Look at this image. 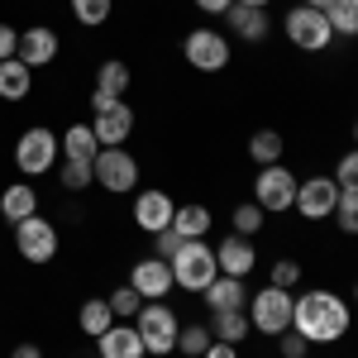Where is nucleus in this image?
Listing matches in <instances>:
<instances>
[{"label":"nucleus","instance_id":"412c9836","mask_svg":"<svg viewBox=\"0 0 358 358\" xmlns=\"http://www.w3.org/2000/svg\"><path fill=\"white\" fill-rule=\"evenodd\" d=\"M62 138V158H72V163H96V153H101V143H96V129L91 124H72Z\"/></svg>","mask_w":358,"mask_h":358},{"label":"nucleus","instance_id":"bb28decb","mask_svg":"<svg viewBox=\"0 0 358 358\" xmlns=\"http://www.w3.org/2000/svg\"><path fill=\"white\" fill-rule=\"evenodd\" d=\"M325 20H330L334 38L344 34V38H358V0H330L325 5Z\"/></svg>","mask_w":358,"mask_h":358},{"label":"nucleus","instance_id":"79ce46f5","mask_svg":"<svg viewBox=\"0 0 358 358\" xmlns=\"http://www.w3.org/2000/svg\"><path fill=\"white\" fill-rule=\"evenodd\" d=\"M10 358H43V349H38V344H15Z\"/></svg>","mask_w":358,"mask_h":358},{"label":"nucleus","instance_id":"c756f323","mask_svg":"<svg viewBox=\"0 0 358 358\" xmlns=\"http://www.w3.org/2000/svg\"><path fill=\"white\" fill-rule=\"evenodd\" d=\"M110 10H115V0H72V15H77V24H86V29H101L110 20Z\"/></svg>","mask_w":358,"mask_h":358},{"label":"nucleus","instance_id":"aec40b11","mask_svg":"<svg viewBox=\"0 0 358 358\" xmlns=\"http://www.w3.org/2000/svg\"><path fill=\"white\" fill-rule=\"evenodd\" d=\"M229 29H234L244 43H263V38H268V10H253V5H229Z\"/></svg>","mask_w":358,"mask_h":358},{"label":"nucleus","instance_id":"9d476101","mask_svg":"<svg viewBox=\"0 0 358 358\" xmlns=\"http://www.w3.org/2000/svg\"><path fill=\"white\" fill-rule=\"evenodd\" d=\"M15 248H20V258L24 263H53L57 258V229L53 220H43V215H29V220L15 224Z\"/></svg>","mask_w":358,"mask_h":358},{"label":"nucleus","instance_id":"f3484780","mask_svg":"<svg viewBox=\"0 0 358 358\" xmlns=\"http://www.w3.org/2000/svg\"><path fill=\"white\" fill-rule=\"evenodd\" d=\"M96 354L101 358H148V349H143V339H138L134 325H120V320H115L110 330L96 339Z\"/></svg>","mask_w":358,"mask_h":358},{"label":"nucleus","instance_id":"7ed1b4c3","mask_svg":"<svg viewBox=\"0 0 358 358\" xmlns=\"http://www.w3.org/2000/svg\"><path fill=\"white\" fill-rule=\"evenodd\" d=\"M134 330H138V339H143V349H148V354L163 358V354H172V349H177L182 320L172 315V306H163V301H143V310L134 315Z\"/></svg>","mask_w":358,"mask_h":358},{"label":"nucleus","instance_id":"7c9ffc66","mask_svg":"<svg viewBox=\"0 0 358 358\" xmlns=\"http://www.w3.org/2000/svg\"><path fill=\"white\" fill-rule=\"evenodd\" d=\"M263 224H268V210H263L258 201H244V206L234 210V234H244V239H253Z\"/></svg>","mask_w":358,"mask_h":358},{"label":"nucleus","instance_id":"b1692460","mask_svg":"<svg viewBox=\"0 0 358 358\" xmlns=\"http://www.w3.org/2000/svg\"><path fill=\"white\" fill-rule=\"evenodd\" d=\"M77 325H82V334H91V339H101V334L115 325V310L106 296H91V301L77 310Z\"/></svg>","mask_w":358,"mask_h":358},{"label":"nucleus","instance_id":"a211bd4d","mask_svg":"<svg viewBox=\"0 0 358 358\" xmlns=\"http://www.w3.org/2000/svg\"><path fill=\"white\" fill-rule=\"evenodd\" d=\"M29 215H38V192L29 187V182H10L5 192H0V220L20 224Z\"/></svg>","mask_w":358,"mask_h":358},{"label":"nucleus","instance_id":"5701e85b","mask_svg":"<svg viewBox=\"0 0 358 358\" xmlns=\"http://www.w3.org/2000/svg\"><path fill=\"white\" fill-rule=\"evenodd\" d=\"M248 310H210V334L224 339V344H244L248 339Z\"/></svg>","mask_w":358,"mask_h":358},{"label":"nucleus","instance_id":"49530a36","mask_svg":"<svg viewBox=\"0 0 358 358\" xmlns=\"http://www.w3.org/2000/svg\"><path fill=\"white\" fill-rule=\"evenodd\" d=\"M354 301H358V287H354Z\"/></svg>","mask_w":358,"mask_h":358},{"label":"nucleus","instance_id":"ea45409f","mask_svg":"<svg viewBox=\"0 0 358 358\" xmlns=\"http://www.w3.org/2000/svg\"><path fill=\"white\" fill-rule=\"evenodd\" d=\"M196 10H201V15H229V5H234V0H192Z\"/></svg>","mask_w":358,"mask_h":358},{"label":"nucleus","instance_id":"f8f14e48","mask_svg":"<svg viewBox=\"0 0 358 358\" xmlns=\"http://www.w3.org/2000/svg\"><path fill=\"white\" fill-rule=\"evenodd\" d=\"M334 201H339V182L334 177H306L296 187V206L292 210H301V220H330Z\"/></svg>","mask_w":358,"mask_h":358},{"label":"nucleus","instance_id":"72a5a7b5","mask_svg":"<svg viewBox=\"0 0 358 358\" xmlns=\"http://www.w3.org/2000/svg\"><path fill=\"white\" fill-rule=\"evenodd\" d=\"M334 224L344 234H358V192H339V201H334Z\"/></svg>","mask_w":358,"mask_h":358},{"label":"nucleus","instance_id":"2eb2a0df","mask_svg":"<svg viewBox=\"0 0 358 358\" xmlns=\"http://www.w3.org/2000/svg\"><path fill=\"white\" fill-rule=\"evenodd\" d=\"M57 29H48V24H34V29H20V62L24 67H48L57 57Z\"/></svg>","mask_w":358,"mask_h":358},{"label":"nucleus","instance_id":"1a4fd4ad","mask_svg":"<svg viewBox=\"0 0 358 358\" xmlns=\"http://www.w3.org/2000/svg\"><path fill=\"white\" fill-rule=\"evenodd\" d=\"M91 172H96V187H106L110 196H124L138 187V163H134V153H124V148H101Z\"/></svg>","mask_w":358,"mask_h":358},{"label":"nucleus","instance_id":"0eeeda50","mask_svg":"<svg viewBox=\"0 0 358 358\" xmlns=\"http://www.w3.org/2000/svg\"><path fill=\"white\" fill-rule=\"evenodd\" d=\"M91 129H96V143L101 148H120L124 138L134 134V110L124 101H110V96H96L91 91Z\"/></svg>","mask_w":358,"mask_h":358},{"label":"nucleus","instance_id":"58836bf2","mask_svg":"<svg viewBox=\"0 0 358 358\" xmlns=\"http://www.w3.org/2000/svg\"><path fill=\"white\" fill-rule=\"evenodd\" d=\"M5 57H20V29H10V24H0V62Z\"/></svg>","mask_w":358,"mask_h":358},{"label":"nucleus","instance_id":"473e14b6","mask_svg":"<svg viewBox=\"0 0 358 358\" xmlns=\"http://www.w3.org/2000/svg\"><path fill=\"white\" fill-rule=\"evenodd\" d=\"M57 182H62L67 192H86V187L96 182V172H91V163H72V158H62V172H57Z\"/></svg>","mask_w":358,"mask_h":358},{"label":"nucleus","instance_id":"f03ea898","mask_svg":"<svg viewBox=\"0 0 358 358\" xmlns=\"http://www.w3.org/2000/svg\"><path fill=\"white\" fill-rule=\"evenodd\" d=\"M172 263V282L182 292H206L215 277H220V263H215V248L206 239H182V248L167 258Z\"/></svg>","mask_w":358,"mask_h":358},{"label":"nucleus","instance_id":"6e6552de","mask_svg":"<svg viewBox=\"0 0 358 358\" xmlns=\"http://www.w3.org/2000/svg\"><path fill=\"white\" fill-rule=\"evenodd\" d=\"M296 177L287 172L282 163H273V167H258V182H253V201L268 210V215H282V210H292L296 206Z\"/></svg>","mask_w":358,"mask_h":358},{"label":"nucleus","instance_id":"393cba45","mask_svg":"<svg viewBox=\"0 0 358 358\" xmlns=\"http://www.w3.org/2000/svg\"><path fill=\"white\" fill-rule=\"evenodd\" d=\"M124 91H129V67L110 57V62H101V72H96V96H110V101H124Z\"/></svg>","mask_w":358,"mask_h":358},{"label":"nucleus","instance_id":"4c0bfd02","mask_svg":"<svg viewBox=\"0 0 358 358\" xmlns=\"http://www.w3.org/2000/svg\"><path fill=\"white\" fill-rule=\"evenodd\" d=\"M277 349H282V358H306V334H296V330L277 334Z\"/></svg>","mask_w":358,"mask_h":358},{"label":"nucleus","instance_id":"423d86ee","mask_svg":"<svg viewBox=\"0 0 358 358\" xmlns=\"http://www.w3.org/2000/svg\"><path fill=\"white\" fill-rule=\"evenodd\" d=\"M282 29H287V38H292L301 53H325L334 43V29H330V20H325V10H310V5H292L287 20H282Z\"/></svg>","mask_w":358,"mask_h":358},{"label":"nucleus","instance_id":"a19ab883","mask_svg":"<svg viewBox=\"0 0 358 358\" xmlns=\"http://www.w3.org/2000/svg\"><path fill=\"white\" fill-rule=\"evenodd\" d=\"M201 358H239V344H224V339H215V344H210Z\"/></svg>","mask_w":358,"mask_h":358},{"label":"nucleus","instance_id":"f257e3e1","mask_svg":"<svg viewBox=\"0 0 358 358\" xmlns=\"http://www.w3.org/2000/svg\"><path fill=\"white\" fill-rule=\"evenodd\" d=\"M349 306L339 301L334 292H306L292 306V330L306 334V344H334L349 334Z\"/></svg>","mask_w":358,"mask_h":358},{"label":"nucleus","instance_id":"c9c22d12","mask_svg":"<svg viewBox=\"0 0 358 358\" xmlns=\"http://www.w3.org/2000/svg\"><path fill=\"white\" fill-rule=\"evenodd\" d=\"M301 282V263H292V258H282V263H273V287H296Z\"/></svg>","mask_w":358,"mask_h":358},{"label":"nucleus","instance_id":"2f4dec72","mask_svg":"<svg viewBox=\"0 0 358 358\" xmlns=\"http://www.w3.org/2000/svg\"><path fill=\"white\" fill-rule=\"evenodd\" d=\"M106 301H110V310H115V320H134L138 310H143V296H138L134 287H129V282H124V287H115L110 296H106Z\"/></svg>","mask_w":358,"mask_h":358},{"label":"nucleus","instance_id":"9b49d317","mask_svg":"<svg viewBox=\"0 0 358 358\" xmlns=\"http://www.w3.org/2000/svg\"><path fill=\"white\" fill-rule=\"evenodd\" d=\"M182 57L196 72H220V67H229V38L220 29H192L182 43Z\"/></svg>","mask_w":358,"mask_h":358},{"label":"nucleus","instance_id":"c85d7f7f","mask_svg":"<svg viewBox=\"0 0 358 358\" xmlns=\"http://www.w3.org/2000/svg\"><path fill=\"white\" fill-rule=\"evenodd\" d=\"M215 344V334H210V325H182V334H177V349L187 358H201L206 349Z\"/></svg>","mask_w":358,"mask_h":358},{"label":"nucleus","instance_id":"37998d69","mask_svg":"<svg viewBox=\"0 0 358 358\" xmlns=\"http://www.w3.org/2000/svg\"><path fill=\"white\" fill-rule=\"evenodd\" d=\"M234 5H253V10H268L273 0H234Z\"/></svg>","mask_w":358,"mask_h":358},{"label":"nucleus","instance_id":"4468645a","mask_svg":"<svg viewBox=\"0 0 358 358\" xmlns=\"http://www.w3.org/2000/svg\"><path fill=\"white\" fill-rule=\"evenodd\" d=\"M172 215H177V201L167 192H138L134 196V224L143 234H163L167 224H172Z\"/></svg>","mask_w":358,"mask_h":358},{"label":"nucleus","instance_id":"a878e982","mask_svg":"<svg viewBox=\"0 0 358 358\" xmlns=\"http://www.w3.org/2000/svg\"><path fill=\"white\" fill-rule=\"evenodd\" d=\"M172 229H177L182 239H206V234H210V210H206V206H177Z\"/></svg>","mask_w":358,"mask_h":358},{"label":"nucleus","instance_id":"a18cd8bd","mask_svg":"<svg viewBox=\"0 0 358 358\" xmlns=\"http://www.w3.org/2000/svg\"><path fill=\"white\" fill-rule=\"evenodd\" d=\"M354 143H358V124H354Z\"/></svg>","mask_w":358,"mask_h":358},{"label":"nucleus","instance_id":"20e7f679","mask_svg":"<svg viewBox=\"0 0 358 358\" xmlns=\"http://www.w3.org/2000/svg\"><path fill=\"white\" fill-rule=\"evenodd\" d=\"M292 306H296V296L287 292V287H263V292H253L248 296V325L263 334H287L292 330Z\"/></svg>","mask_w":358,"mask_h":358},{"label":"nucleus","instance_id":"dca6fc26","mask_svg":"<svg viewBox=\"0 0 358 358\" xmlns=\"http://www.w3.org/2000/svg\"><path fill=\"white\" fill-rule=\"evenodd\" d=\"M215 263H220L224 277H248L258 268V253H253V244H248L244 234H224L220 244H215Z\"/></svg>","mask_w":358,"mask_h":358},{"label":"nucleus","instance_id":"6ab92c4d","mask_svg":"<svg viewBox=\"0 0 358 358\" xmlns=\"http://www.w3.org/2000/svg\"><path fill=\"white\" fill-rule=\"evenodd\" d=\"M206 306L210 310H244L248 306V292H244V277H215L210 287H206Z\"/></svg>","mask_w":358,"mask_h":358},{"label":"nucleus","instance_id":"e433bc0d","mask_svg":"<svg viewBox=\"0 0 358 358\" xmlns=\"http://www.w3.org/2000/svg\"><path fill=\"white\" fill-rule=\"evenodd\" d=\"M153 248H158V253H153V258H172V253H177V248H182V234H177V229H172V224H167L163 234H153Z\"/></svg>","mask_w":358,"mask_h":358},{"label":"nucleus","instance_id":"c03bdc74","mask_svg":"<svg viewBox=\"0 0 358 358\" xmlns=\"http://www.w3.org/2000/svg\"><path fill=\"white\" fill-rule=\"evenodd\" d=\"M296 5H310V10H325L330 0H296Z\"/></svg>","mask_w":358,"mask_h":358},{"label":"nucleus","instance_id":"cd10ccee","mask_svg":"<svg viewBox=\"0 0 358 358\" xmlns=\"http://www.w3.org/2000/svg\"><path fill=\"white\" fill-rule=\"evenodd\" d=\"M248 158H253L258 167L282 163V134H277V129H258V134L248 138Z\"/></svg>","mask_w":358,"mask_h":358},{"label":"nucleus","instance_id":"ddd939ff","mask_svg":"<svg viewBox=\"0 0 358 358\" xmlns=\"http://www.w3.org/2000/svg\"><path fill=\"white\" fill-rule=\"evenodd\" d=\"M129 287H134L143 301H158L167 296L177 282H172V263L167 258H138L134 268H129Z\"/></svg>","mask_w":358,"mask_h":358},{"label":"nucleus","instance_id":"4be33fe9","mask_svg":"<svg viewBox=\"0 0 358 358\" xmlns=\"http://www.w3.org/2000/svg\"><path fill=\"white\" fill-rule=\"evenodd\" d=\"M29 86H34V67H24L20 57H5L0 62V96L5 101H24Z\"/></svg>","mask_w":358,"mask_h":358},{"label":"nucleus","instance_id":"39448f33","mask_svg":"<svg viewBox=\"0 0 358 358\" xmlns=\"http://www.w3.org/2000/svg\"><path fill=\"white\" fill-rule=\"evenodd\" d=\"M57 158H62V138L53 129H43V124H34L20 134L15 143V167L24 172V177H43V172H53Z\"/></svg>","mask_w":358,"mask_h":358},{"label":"nucleus","instance_id":"f704fd0d","mask_svg":"<svg viewBox=\"0 0 358 358\" xmlns=\"http://www.w3.org/2000/svg\"><path fill=\"white\" fill-rule=\"evenodd\" d=\"M334 182H339V192H358V148H349L334 163Z\"/></svg>","mask_w":358,"mask_h":358}]
</instances>
